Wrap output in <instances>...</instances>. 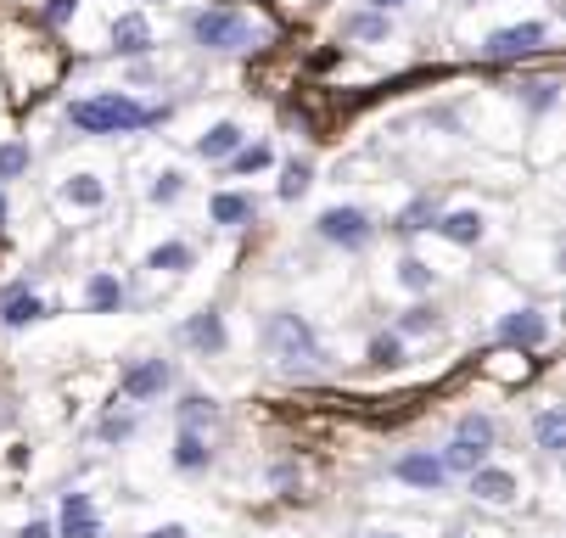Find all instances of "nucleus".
I'll use <instances>...</instances> for the list:
<instances>
[{
    "label": "nucleus",
    "mask_w": 566,
    "mask_h": 538,
    "mask_svg": "<svg viewBox=\"0 0 566 538\" xmlns=\"http://www.w3.org/2000/svg\"><path fill=\"white\" fill-rule=\"evenodd\" d=\"M163 113H152V107H141L135 96H124V90H107V96H85L68 107V124L85 129V135H129V129H146L157 124Z\"/></svg>",
    "instance_id": "1"
},
{
    "label": "nucleus",
    "mask_w": 566,
    "mask_h": 538,
    "mask_svg": "<svg viewBox=\"0 0 566 538\" xmlns=\"http://www.w3.org/2000/svg\"><path fill=\"white\" fill-rule=\"evenodd\" d=\"M264 342H269V359L281 370H314L320 365V342H314L303 314H269Z\"/></svg>",
    "instance_id": "2"
},
{
    "label": "nucleus",
    "mask_w": 566,
    "mask_h": 538,
    "mask_svg": "<svg viewBox=\"0 0 566 538\" xmlns=\"http://www.w3.org/2000/svg\"><path fill=\"white\" fill-rule=\"evenodd\" d=\"M191 40L208 45V51H241V45L253 40V23L230 6H208V12L191 17Z\"/></svg>",
    "instance_id": "3"
},
{
    "label": "nucleus",
    "mask_w": 566,
    "mask_h": 538,
    "mask_svg": "<svg viewBox=\"0 0 566 538\" xmlns=\"http://www.w3.org/2000/svg\"><path fill=\"white\" fill-rule=\"evenodd\" d=\"M320 236L337 241V247H365L376 236V225H370L365 208H326L320 213Z\"/></svg>",
    "instance_id": "4"
},
{
    "label": "nucleus",
    "mask_w": 566,
    "mask_h": 538,
    "mask_svg": "<svg viewBox=\"0 0 566 538\" xmlns=\"http://www.w3.org/2000/svg\"><path fill=\"white\" fill-rule=\"evenodd\" d=\"M544 40H550V29H544V23H516V29L488 34L482 57H488V62H510V57H527V51H538Z\"/></svg>",
    "instance_id": "5"
},
{
    "label": "nucleus",
    "mask_w": 566,
    "mask_h": 538,
    "mask_svg": "<svg viewBox=\"0 0 566 538\" xmlns=\"http://www.w3.org/2000/svg\"><path fill=\"white\" fill-rule=\"evenodd\" d=\"M163 387H169V365H163V359H146V365L124 370V382H118V393H124L129 404H146V398H157Z\"/></svg>",
    "instance_id": "6"
},
{
    "label": "nucleus",
    "mask_w": 566,
    "mask_h": 538,
    "mask_svg": "<svg viewBox=\"0 0 566 538\" xmlns=\"http://www.w3.org/2000/svg\"><path fill=\"white\" fill-rule=\"evenodd\" d=\"M393 477H398V482H410V488H426V494H432V488H443V482H449V466H443L438 454H404V460L393 466Z\"/></svg>",
    "instance_id": "7"
},
{
    "label": "nucleus",
    "mask_w": 566,
    "mask_h": 538,
    "mask_svg": "<svg viewBox=\"0 0 566 538\" xmlns=\"http://www.w3.org/2000/svg\"><path fill=\"white\" fill-rule=\"evenodd\" d=\"M62 538H101V522H96L90 494H68V499H62Z\"/></svg>",
    "instance_id": "8"
},
{
    "label": "nucleus",
    "mask_w": 566,
    "mask_h": 538,
    "mask_svg": "<svg viewBox=\"0 0 566 538\" xmlns=\"http://www.w3.org/2000/svg\"><path fill=\"white\" fill-rule=\"evenodd\" d=\"M40 314H45V303L34 298L23 281L0 292V320H6V326H29V320H40Z\"/></svg>",
    "instance_id": "9"
},
{
    "label": "nucleus",
    "mask_w": 566,
    "mask_h": 538,
    "mask_svg": "<svg viewBox=\"0 0 566 538\" xmlns=\"http://www.w3.org/2000/svg\"><path fill=\"white\" fill-rule=\"evenodd\" d=\"M505 342H522V348H538V342L550 337V320H544V314L538 309H516V314H505Z\"/></svg>",
    "instance_id": "10"
},
{
    "label": "nucleus",
    "mask_w": 566,
    "mask_h": 538,
    "mask_svg": "<svg viewBox=\"0 0 566 538\" xmlns=\"http://www.w3.org/2000/svg\"><path fill=\"white\" fill-rule=\"evenodd\" d=\"M471 494L488 499V505H505V499H516V477H510V471H494V466H477L471 471Z\"/></svg>",
    "instance_id": "11"
},
{
    "label": "nucleus",
    "mask_w": 566,
    "mask_h": 538,
    "mask_svg": "<svg viewBox=\"0 0 566 538\" xmlns=\"http://www.w3.org/2000/svg\"><path fill=\"white\" fill-rule=\"evenodd\" d=\"M113 51H124V57H141V51H152V29H146V17H118L113 23Z\"/></svg>",
    "instance_id": "12"
},
{
    "label": "nucleus",
    "mask_w": 566,
    "mask_h": 538,
    "mask_svg": "<svg viewBox=\"0 0 566 538\" xmlns=\"http://www.w3.org/2000/svg\"><path fill=\"white\" fill-rule=\"evenodd\" d=\"M185 342H191V348H202V354H219V348H225V320H219V314H197V320H191V326H185Z\"/></svg>",
    "instance_id": "13"
},
{
    "label": "nucleus",
    "mask_w": 566,
    "mask_h": 538,
    "mask_svg": "<svg viewBox=\"0 0 566 538\" xmlns=\"http://www.w3.org/2000/svg\"><path fill=\"white\" fill-rule=\"evenodd\" d=\"M208 460H213L208 438H202L197 426H185V432H180V443H174V466H180V471H202Z\"/></svg>",
    "instance_id": "14"
},
{
    "label": "nucleus",
    "mask_w": 566,
    "mask_h": 538,
    "mask_svg": "<svg viewBox=\"0 0 566 538\" xmlns=\"http://www.w3.org/2000/svg\"><path fill=\"white\" fill-rule=\"evenodd\" d=\"M230 152H241V124H213L197 141V157H208V163H219V157H230Z\"/></svg>",
    "instance_id": "15"
},
{
    "label": "nucleus",
    "mask_w": 566,
    "mask_h": 538,
    "mask_svg": "<svg viewBox=\"0 0 566 538\" xmlns=\"http://www.w3.org/2000/svg\"><path fill=\"white\" fill-rule=\"evenodd\" d=\"M438 230H443L449 241H460V247H477V241H482V213L460 208V213H449V219H443Z\"/></svg>",
    "instance_id": "16"
},
{
    "label": "nucleus",
    "mask_w": 566,
    "mask_h": 538,
    "mask_svg": "<svg viewBox=\"0 0 566 538\" xmlns=\"http://www.w3.org/2000/svg\"><path fill=\"white\" fill-rule=\"evenodd\" d=\"M533 432H538V449H544V454H561L566 449V415L561 410H544L533 421Z\"/></svg>",
    "instance_id": "17"
},
{
    "label": "nucleus",
    "mask_w": 566,
    "mask_h": 538,
    "mask_svg": "<svg viewBox=\"0 0 566 538\" xmlns=\"http://www.w3.org/2000/svg\"><path fill=\"white\" fill-rule=\"evenodd\" d=\"M90 309H96V314L124 309V286H118L113 275H96V281H90Z\"/></svg>",
    "instance_id": "18"
},
{
    "label": "nucleus",
    "mask_w": 566,
    "mask_h": 538,
    "mask_svg": "<svg viewBox=\"0 0 566 538\" xmlns=\"http://www.w3.org/2000/svg\"><path fill=\"white\" fill-rule=\"evenodd\" d=\"M241 219H253V202L225 191V197H213V225H241Z\"/></svg>",
    "instance_id": "19"
},
{
    "label": "nucleus",
    "mask_w": 566,
    "mask_h": 538,
    "mask_svg": "<svg viewBox=\"0 0 566 538\" xmlns=\"http://www.w3.org/2000/svg\"><path fill=\"white\" fill-rule=\"evenodd\" d=\"M101 197H107V185L96 174H73L68 180V202H79V208H101Z\"/></svg>",
    "instance_id": "20"
},
{
    "label": "nucleus",
    "mask_w": 566,
    "mask_h": 538,
    "mask_svg": "<svg viewBox=\"0 0 566 538\" xmlns=\"http://www.w3.org/2000/svg\"><path fill=\"white\" fill-rule=\"evenodd\" d=\"M460 443H471V449H494V421H488V415H466V421H460Z\"/></svg>",
    "instance_id": "21"
},
{
    "label": "nucleus",
    "mask_w": 566,
    "mask_h": 538,
    "mask_svg": "<svg viewBox=\"0 0 566 538\" xmlns=\"http://www.w3.org/2000/svg\"><path fill=\"white\" fill-rule=\"evenodd\" d=\"M152 269H191V247H180V241H163V247H152V258H146Z\"/></svg>",
    "instance_id": "22"
},
{
    "label": "nucleus",
    "mask_w": 566,
    "mask_h": 538,
    "mask_svg": "<svg viewBox=\"0 0 566 538\" xmlns=\"http://www.w3.org/2000/svg\"><path fill=\"white\" fill-rule=\"evenodd\" d=\"M438 460H443L449 471H477V466H482V449H471V443L454 438V443H449V454H438Z\"/></svg>",
    "instance_id": "23"
},
{
    "label": "nucleus",
    "mask_w": 566,
    "mask_h": 538,
    "mask_svg": "<svg viewBox=\"0 0 566 538\" xmlns=\"http://www.w3.org/2000/svg\"><path fill=\"white\" fill-rule=\"evenodd\" d=\"M17 174H29V146H0V180H17Z\"/></svg>",
    "instance_id": "24"
},
{
    "label": "nucleus",
    "mask_w": 566,
    "mask_h": 538,
    "mask_svg": "<svg viewBox=\"0 0 566 538\" xmlns=\"http://www.w3.org/2000/svg\"><path fill=\"white\" fill-rule=\"evenodd\" d=\"M309 180H314L309 163H292V169H286V180H281V197H286V202H298L303 191H309Z\"/></svg>",
    "instance_id": "25"
},
{
    "label": "nucleus",
    "mask_w": 566,
    "mask_h": 538,
    "mask_svg": "<svg viewBox=\"0 0 566 538\" xmlns=\"http://www.w3.org/2000/svg\"><path fill=\"white\" fill-rule=\"evenodd\" d=\"M398 281L410 286V292H426V286H432V269H426L421 258H404V264H398Z\"/></svg>",
    "instance_id": "26"
},
{
    "label": "nucleus",
    "mask_w": 566,
    "mask_h": 538,
    "mask_svg": "<svg viewBox=\"0 0 566 538\" xmlns=\"http://www.w3.org/2000/svg\"><path fill=\"white\" fill-rule=\"evenodd\" d=\"M230 157H236L241 174H253V169H269V157L275 152H269V146H241V152H230Z\"/></svg>",
    "instance_id": "27"
},
{
    "label": "nucleus",
    "mask_w": 566,
    "mask_h": 538,
    "mask_svg": "<svg viewBox=\"0 0 566 538\" xmlns=\"http://www.w3.org/2000/svg\"><path fill=\"white\" fill-rule=\"evenodd\" d=\"M370 359H376V365H398V359H404V342H398V337H376V342H370Z\"/></svg>",
    "instance_id": "28"
},
{
    "label": "nucleus",
    "mask_w": 566,
    "mask_h": 538,
    "mask_svg": "<svg viewBox=\"0 0 566 538\" xmlns=\"http://www.w3.org/2000/svg\"><path fill=\"white\" fill-rule=\"evenodd\" d=\"M180 421H185V426H197V421H213V404H208V398H202V393H191V398H185V410H180Z\"/></svg>",
    "instance_id": "29"
},
{
    "label": "nucleus",
    "mask_w": 566,
    "mask_h": 538,
    "mask_svg": "<svg viewBox=\"0 0 566 538\" xmlns=\"http://www.w3.org/2000/svg\"><path fill=\"white\" fill-rule=\"evenodd\" d=\"M348 34H359V40H382V34H387V17H354V23H348Z\"/></svg>",
    "instance_id": "30"
},
{
    "label": "nucleus",
    "mask_w": 566,
    "mask_h": 538,
    "mask_svg": "<svg viewBox=\"0 0 566 538\" xmlns=\"http://www.w3.org/2000/svg\"><path fill=\"white\" fill-rule=\"evenodd\" d=\"M129 432H135V421H129V415H107V421H101V438H129Z\"/></svg>",
    "instance_id": "31"
},
{
    "label": "nucleus",
    "mask_w": 566,
    "mask_h": 538,
    "mask_svg": "<svg viewBox=\"0 0 566 538\" xmlns=\"http://www.w3.org/2000/svg\"><path fill=\"white\" fill-rule=\"evenodd\" d=\"M174 197H180V174L169 169V174H163V180L152 185V202H174Z\"/></svg>",
    "instance_id": "32"
},
{
    "label": "nucleus",
    "mask_w": 566,
    "mask_h": 538,
    "mask_svg": "<svg viewBox=\"0 0 566 538\" xmlns=\"http://www.w3.org/2000/svg\"><path fill=\"white\" fill-rule=\"evenodd\" d=\"M404 331H410V337L415 331H432V309H410L404 314Z\"/></svg>",
    "instance_id": "33"
},
{
    "label": "nucleus",
    "mask_w": 566,
    "mask_h": 538,
    "mask_svg": "<svg viewBox=\"0 0 566 538\" xmlns=\"http://www.w3.org/2000/svg\"><path fill=\"white\" fill-rule=\"evenodd\" d=\"M68 12H73V0H51V6H45V23H62Z\"/></svg>",
    "instance_id": "34"
},
{
    "label": "nucleus",
    "mask_w": 566,
    "mask_h": 538,
    "mask_svg": "<svg viewBox=\"0 0 566 538\" xmlns=\"http://www.w3.org/2000/svg\"><path fill=\"white\" fill-rule=\"evenodd\" d=\"M146 538H185V527H180V522H169V527H152Z\"/></svg>",
    "instance_id": "35"
},
{
    "label": "nucleus",
    "mask_w": 566,
    "mask_h": 538,
    "mask_svg": "<svg viewBox=\"0 0 566 538\" xmlns=\"http://www.w3.org/2000/svg\"><path fill=\"white\" fill-rule=\"evenodd\" d=\"M23 538H51V527H45V522H29V527H23Z\"/></svg>",
    "instance_id": "36"
},
{
    "label": "nucleus",
    "mask_w": 566,
    "mask_h": 538,
    "mask_svg": "<svg viewBox=\"0 0 566 538\" xmlns=\"http://www.w3.org/2000/svg\"><path fill=\"white\" fill-rule=\"evenodd\" d=\"M370 6H376V12H393V6H404V0H370Z\"/></svg>",
    "instance_id": "37"
},
{
    "label": "nucleus",
    "mask_w": 566,
    "mask_h": 538,
    "mask_svg": "<svg viewBox=\"0 0 566 538\" xmlns=\"http://www.w3.org/2000/svg\"><path fill=\"white\" fill-rule=\"evenodd\" d=\"M0 225H6V197H0Z\"/></svg>",
    "instance_id": "38"
},
{
    "label": "nucleus",
    "mask_w": 566,
    "mask_h": 538,
    "mask_svg": "<svg viewBox=\"0 0 566 538\" xmlns=\"http://www.w3.org/2000/svg\"><path fill=\"white\" fill-rule=\"evenodd\" d=\"M0 426H6V410H0Z\"/></svg>",
    "instance_id": "39"
},
{
    "label": "nucleus",
    "mask_w": 566,
    "mask_h": 538,
    "mask_svg": "<svg viewBox=\"0 0 566 538\" xmlns=\"http://www.w3.org/2000/svg\"><path fill=\"white\" fill-rule=\"evenodd\" d=\"M387 538H393V533H387Z\"/></svg>",
    "instance_id": "40"
}]
</instances>
